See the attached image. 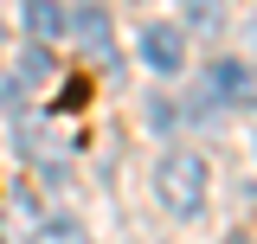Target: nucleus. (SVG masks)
Instances as JSON below:
<instances>
[{
  "label": "nucleus",
  "instance_id": "423d86ee",
  "mask_svg": "<svg viewBox=\"0 0 257 244\" xmlns=\"http://www.w3.org/2000/svg\"><path fill=\"white\" fill-rule=\"evenodd\" d=\"M180 20H187L193 32H219L225 26V7L219 0H180Z\"/></svg>",
  "mask_w": 257,
  "mask_h": 244
},
{
  "label": "nucleus",
  "instance_id": "20e7f679",
  "mask_svg": "<svg viewBox=\"0 0 257 244\" xmlns=\"http://www.w3.org/2000/svg\"><path fill=\"white\" fill-rule=\"evenodd\" d=\"M212 96H219V103H244V96H251V71H244V64H212Z\"/></svg>",
  "mask_w": 257,
  "mask_h": 244
},
{
  "label": "nucleus",
  "instance_id": "f03ea898",
  "mask_svg": "<svg viewBox=\"0 0 257 244\" xmlns=\"http://www.w3.org/2000/svg\"><path fill=\"white\" fill-rule=\"evenodd\" d=\"M180 52H187V45H180V32L174 26H142V58L155 64V71H180Z\"/></svg>",
  "mask_w": 257,
  "mask_h": 244
},
{
  "label": "nucleus",
  "instance_id": "39448f33",
  "mask_svg": "<svg viewBox=\"0 0 257 244\" xmlns=\"http://www.w3.org/2000/svg\"><path fill=\"white\" fill-rule=\"evenodd\" d=\"M71 26H77V39L90 45L96 58H109V26H103V13H96V7H77V13H71Z\"/></svg>",
  "mask_w": 257,
  "mask_h": 244
},
{
  "label": "nucleus",
  "instance_id": "7ed1b4c3",
  "mask_svg": "<svg viewBox=\"0 0 257 244\" xmlns=\"http://www.w3.org/2000/svg\"><path fill=\"white\" fill-rule=\"evenodd\" d=\"M71 26V13H64L58 0H26V32L45 45V39H58V32Z\"/></svg>",
  "mask_w": 257,
  "mask_h": 244
},
{
  "label": "nucleus",
  "instance_id": "0eeeda50",
  "mask_svg": "<svg viewBox=\"0 0 257 244\" xmlns=\"http://www.w3.org/2000/svg\"><path fill=\"white\" fill-rule=\"evenodd\" d=\"M52 71H58V64H52V52H45V45H32L26 64H20V84H26V90H39V84H52Z\"/></svg>",
  "mask_w": 257,
  "mask_h": 244
},
{
  "label": "nucleus",
  "instance_id": "1a4fd4ad",
  "mask_svg": "<svg viewBox=\"0 0 257 244\" xmlns=\"http://www.w3.org/2000/svg\"><path fill=\"white\" fill-rule=\"evenodd\" d=\"M251 39H257V26H251Z\"/></svg>",
  "mask_w": 257,
  "mask_h": 244
},
{
  "label": "nucleus",
  "instance_id": "6e6552de",
  "mask_svg": "<svg viewBox=\"0 0 257 244\" xmlns=\"http://www.w3.org/2000/svg\"><path fill=\"white\" fill-rule=\"evenodd\" d=\"M32 244H90V238H84V231H77L71 218H45V225H39V238H32Z\"/></svg>",
  "mask_w": 257,
  "mask_h": 244
},
{
  "label": "nucleus",
  "instance_id": "f257e3e1",
  "mask_svg": "<svg viewBox=\"0 0 257 244\" xmlns=\"http://www.w3.org/2000/svg\"><path fill=\"white\" fill-rule=\"evenodd\" d=\"M155 186H161V199H167L180 218H193L199 206H206V161H199V154H167L161 174H155Z\"/></svg>",
  "mask_w": 257,
  "mask_h": 244
}]
</instances>
